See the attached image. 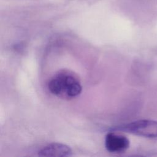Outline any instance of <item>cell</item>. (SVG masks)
<instances>
[{"label": "cell", "instance_id": "4", "mask_svg": "<svg viewBox=\"0 0 157 157\" xmlns=\"http://www.w3.org/2000/svg\"><path fill=\"white\" fill-rule=\"evenodd\" d=\"M38 155L43 156H70L72 155V150L65 144L52 143L42 148L38 151Z\"/></svg>", "mask_w": 157, "mask_h": 157}, {"label": "cell", "instance_id": "2", "mask_svg": "<svg viewBox=\"0 0 157 157\" xmlns=\"http://www.w3.org/2000/svg\"><path fill=\"white\" fill-rule=\"evenodd\" d=\"M115 129L123 131L137 136L154 138L157 137V122L153 120H141L116 128Z\"/></svg>", "mask_w": 157, "mask_h": 157}, {"label": "cell", "instance_id": "3", "mask_svg": "<svg viewBox=\"0 0 157 157\" xmlns=\"http://www.w3.org/2000/svg\"><path fill=\"white\" fill-rule=\"evenodd\" d=\"M129 146L128 139L115 132L107 133L105 138V147L112 153H121L124 152Z\"/></svg>", "mask_w": 157, "mask_h": 157}, {"label": "cell", "instance_id": "1", "mask_svg": "<svg viewBox=\"0 0 157 157\" xmlns=\"http://www.w3.org/2000/svg\"><path fill=\"white\" fill-rule=\"evenodd\" d=\"M50 93L64 100H71L78 96L82 90L81 82L73 72L62 70L55 74L48 83Z\"/></svg>", "mask_w": 157, "mask_h": 157}]
</instances>
